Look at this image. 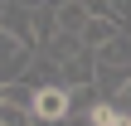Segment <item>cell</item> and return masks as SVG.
Listing matches in <instances>:
<instances>
[{
  "label": "cell",
  "instance_id": "obj_6",
  "mask_svg": "<svg viewBox=\"0 0 131 126\" xmlns=\"http://www.w3.org/2000/svg\"><path fill=\"white\" fill-rule=\"evenodd\" d=\"M117 29H122L117 19H102V15H88V24H83V44H88V49H97V44H107V39H112Z\"/></svg>",
  "mask_w": 131,
  "mask_h": 126
},
{
  "label": "cell",
  "instance_id": "obj_2",
  "mask_svg": "<svg viewBox=\"0 0 131 126\" xmlns=\"http://www.w3.org/2000/svg\"><path fill=\"white\" fill-rule=\"evenodd\" d=\"M29 58H34V49H29V44H24L15 29H5V24H0V83H15V78H24Z\"/></svg>",
  "mask_w": 131,
  "mask_h": 126
},
{
  "label": "cell",
  "instance_id": "obj_3",
  "mask_svg": "<svg viewBox=\"0 0 131 126\" xmlns=\"http://www.w3.org/2000/svg\"><path fill=\"white\" fill-rule=\"evenodd\" d=\"M58 83L63 87H97V58H92V49H78L73 58H63L58 63Z\"/></svg>",
  "mask_w": 131,
  "mask_h": 126
},
{
  "label": "cell",
  "instance_id": "obj_7",
  "mask_svg": "<svg viewBox=\"0 0 131 126\" xmlns=\"http://www.w3.org/2000/svg\"><path fill=\"white\" fill-rule=\"evenodd\" d=\"M0 126H34V117H29V107H19V102H5V97H0Z\"/></svg>",
  "mask_w": 131,
  "mask_h": 126
},
{
  "label": "cell",
  "instance_id": "obj_1",
  "mask_svg": "<svg viewBox=\"0 0 131 126\" xmlns=\"http://www.w3.org/2000/svg\"><path fill=\"white\" fill-rule=\"evenodd\" d=\"M29 117H34V126H63L73 117L68 87H63V83H39L34 97H29Z\"/></svg>",
  "mask_w": 131,
  "mask_h": 126
},
{
  "label": "cell",
  "instance_id": "obj_8",
  "mask_svg": "<svg viewBox=\"0 0 131 126\" xmlns=\"http://www.w3.org/2000/svg\"><path fill=\"white\" fill-rule=\"evenodd\" d=\"M5 5H10V0H0V10H5Z\"/></svg>",
  "mask_w": 131,
  "mask_h": 126
},
{
  "label": "cell",
  "instance_id": "obj_4",
  "mask_svg": "<svg viewBox=\"0 0 131 126\" xmlns=\"http://www.w3.org/2000/svg\"><path fill=\"white\" fill-rule=\"evenodd\" d=\"M88 121L92 126H131V112L122 102H112V97H97V102L88 107Z\"/></svg>",
  "mask_w": 131,
  "mask_h": 126
},
{
  "label": "cell",
  "instance_id": "obj_5",
  "mask_svg": "<svg viewBox=\"0 0 131 126\" xmlns=\"http://www.w3.org/2000/svg\"><path fill=\"white\" fill-rule=\"evenodd\" d=\"M49 10H53L63 34H83V24H88V5L83 0H63V5H49Z\"/></svg>",
  "mask_w": 131,
  "mask_h": 126
},
{
  "label": "cell",
  "instance_id": "obj_9",
  "mask_svg": "<svg viewBox=\"0 0 131 126\" xmlns=\"http://www.w3.org/2000/svg\"><path fill=\"white\" fill-rule=\"evenodd\" d=\"M0 19H5V10H0Z\"/></svg>",
  "mask_w": 131,
  "mask_h": 126
}]
</instances>
